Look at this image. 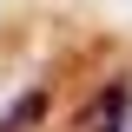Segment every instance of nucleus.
I'll list each match as a JSON object with an SVG mask.
<instances>
[{"instance_id":"f257e3e1","label":"nucleus","mask_w":132,"mask_h":132,"mask_svg":"<svg viewBox=\"0 0 132 132\" xmlns=\"http://www.w3.org/2000/svg\"><path fill=\"white\" fill-rule=\"evenodd\" d=\"M126 112H132V79H112V86L79 112V119H86L79 132H126Z\"/></svg>"},{"instance_id":"f03ea898","label":"nucleus","mask_w":132,"mask_h":132,"mask_svg":"<svg viewBox=\"0 0 132 132\" xmlns=\"http://www.w3.org/2000/svg\"><path fill=\"white\" fill-rule=\"evenodd\" d=\"M46 112H53V86H27V93L0 112V132H40Z\"/></svg>"}]
</instances>
